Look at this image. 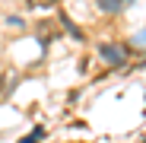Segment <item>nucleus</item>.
<instances>
[{
    "instance_id": "1",
    "label": "nucleus",
    "mask_w": 146,
    "mask_h": 143,
    "mask_svg": "<svg viewBox=\"0 0 146 143\" xmlns=\"http://www.w3.org/2000/svg\"><path fill=\"white\" fill-rule=\"evenodd\" d=\"M99 54H102L111 67H121V64L127 61V48H124V45H108V41H105V45L99 48Z\"/></svg>"
},
{
    "instance_id": "2",
    "label": "nucleus",
    "mask_w": 146,
    "mask_h": 143,
    "mask_svg": "<svg viewBox=\"0 0 146 143\" xmlns=\"http://www.w3.org/2000/svg\"><path fill=\"white\" fill-rule=\"evenodd\" d=\"M130 3V0H99V10H105V13H121Z\"/></svg>"
},
{
    "instance_id": "3",
    "label": "nucleus",
    "mask_w": 146,
    "mask_h": 143,
    "mask_svg": "<svg viewBox=\"0 0 146 143\" xmlns=\"http://www.w3.org/2000/svg\"><path fill=\"white\" fill-rule=\"evenodd\" d=\"M57 16H60V22H64V29L70 32V38H76V41H80V38H83V32L76 29V22H73V19H70L67 13H57Z\"/></svg>"
},
{
    "instance_id": "4",
    "label": "nucleus",
    "mask_w": 146,
    "mask_h": 143,
    "mask_svg": "<svg viewBox=\"0 0 146 143\" xmlns=\"http://www.w3.org/2000/svg\"><path fill=\"white\" fill-rule=\"evenodd\" d=\"M41 137H44V127H35V130H32V134H29L26 140H19V143H38Z\"/></svg>"
},
{
    "instance_id": "5",
    "label": "nucleus",
    "mask_w": 146,
    "mask_h": 143,
    "mask_svg": "<svg viewBox=\"0 0 146 143\" xmlns=\"http://www.w3.org/2000/svg\"><path fill=\"white\" fill-rule=\"evenodd\" d=\"M29 7H54V0H29Z\"/></svg>"
}]
</instances>
